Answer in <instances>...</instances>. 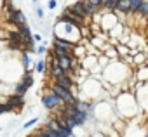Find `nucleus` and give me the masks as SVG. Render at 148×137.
I'll list each match as a JSON object with an SVG mask.
<instances>
[{
    "label": "nucleus",
    "mask_w": 148,
    "mask_h": 137,
    "mask_svg": "<svg viewBox=\"0 0 148 137\" xmlns=\"http://www.w3.org/2000/svg\"><path fill=\"white\" fill-rule=\"evenodd\" d=\"M113 108H115L117 116L125 118V120L134 118V116L139 113V109H141V106H139V102H138L136 94H134V92H131V90L120 92V94L115 97V101H113Z\"/></svg>",
    "instance_id": "nucleus-1"
},
{
    "label": "nucleus",
    "mask_w": 148,
    "mask_h": 137,
    "mask_svg": "<svg viewBox=\"0 0 148 137\" xmlns=\"http://www.w3.org/2000/svg\"><path fill=\"white\" fill-rule=\"evenodd\" d=\"M103 71H105V78L108 80V83L122 85L134 75V68L129 66L127 62H124L122 59H115V61H110V64Z\"/></svg>",
    "instance_id": "nucleus-2"
},
{
    "label": "nucleus",
    "mask_w": 148,
    "mask_h": 137,
    "mask_svg": "<svg viewBox=\"0 0 148 137\" xmlns=\"http://www.w3.org/2000/svg\"><path fill=\"white\" fill-rule=\"evenodd\" d=\"M52 92L58 94L64 104H75V102H77V97L73 96V92H71L70 89H64V87H61V85L56 83V82H54V85H52Z\"/></svg>",
    "instance_id": "nucleus-3"
},
{
    "label": "nucleus",
    "mask_w": 148,
    "mask_h": 137,
    "mask_svg": "<svg viewBox=\"0 0 148 137\" xmlns=\"http://www.w3.org/2000/svg\"><path fill=\"white\" fill-rule=\"evenodd\" d=\"M119 23H120V18L113 11H106V14H103V18H101V28H103V31H110Z\"/></svg>",
    "instance_id": "nucleus-4"
},
{
    "label": "nucleus",
    "mask_w": 148,
    "mask_h": 137,
    "mask_svg": "<svg viewBox=\"0 0 148 137\" xmlns=\"http://www.w3.org/2000/svg\"><path fill=\"white\" fill-rule=\"evenodd\" d=\"M68 9H70V11H71L73 14H77V16H79V18H80V19H82L84 23H86V21H87L89 18H91V16L87 14V11H86V5H84V0H79V2H75V4H71V5H70Z\"/></svg>",
    "instance_id": "nucleus-5"
},
{
    "label": "nucleus",
    "mask_w": 148,
    "mask_h": 137,
    "mask_svg": "<svg viewBox=\"0 0 148 137\" xmlns=\"http://www.w3.org/2000/svg\"><path fill=\"white\" fill-rule=\"evenodd\" d=\"M44 106L47 108V109H54V108H58L63 101H61V97L58 96V94H54L52 90H51V94H47V96H44Z\"/></svg>",
    "instance_id": "nucleus-6"
},
{
    "label": "nucleus",
    "mask_w": 148,
    "mask_h": 137,
    "mask_svg": "<svg viewBox=\"0 0 148 137\" xmlns=\"http://www.w3.org/2000/svg\"><path fill=\"white\" fill-rule=\"evenodd\" d=\"M64 71H70L71 68H73V54H68V56H58L56 59H54Z\"/></svg>",
    "instance_id": "nucleus-7"
},
{
    "label": "nucleus",
    "mask_w": 148,
    "mask_h": 137,
    "mask_svg": "<svg viewBox=\"0 0 148 137\" xmlns=\"http://www.w3.org/2000/svg\"><path fill=\"white\" fill-rule=\"evenodd\" d=\"M134 77L138 82H148V62L134 68Z\"/></svg>",
    "instance_id": "nucleus-8"
},
{
    "label": "nucleus",
    "mask_w": 148,
    "mask_h": 137,
    "mask_svg": "<svg viewBox=\"0 0 148 137\" xmlns=\"http://www.w3.org/2000/svg\"><path fill=\"white\" fill-rule=\"evenodd\" d=\"M9 21L14 23L16 26H19V24H26V18H25V14H23L21 11H18V9H12V11L9 12Z\"/></svg>",
    "instance_id": "nucleus-9"
},
{
    "label": "nucleus",
    "mask_w": 148,
    "mask_h": 137,
    "mask_svg": "<svg viewBox=\"0 0 148 137\" xmlns=\"http://www.w3.org/2000/svg\"><path fill=\"white\" fill-rule=\"evenodd\" d=\"M129 5H131V0H119L113 12H117L119 18H120V16H127V12H129ZM120 19H122V18H120Z\"/></svg>",
    "instance_id": "nucleus-10"
},
{
    "label": "nucleus",
    "mask_w": 148,
    "mask_h": 137,
    "mask_svg": "<svg viewBox=\"0 0 148 137\" xmlns=\"http://www.w3.org/2000/svg\"><path fill=\"white\" fill-rule=\"evenodd\" d=\"M7 104L11 106V109H14V108H23V106H25V97H23L21 94L9 96V97H7Z\"/></svg>",
    "instance_id": "nucleus-11"
},
{
    "label": "nucleus",
    "mask_w": 148,
    "mask_h": 137,
    "mask_svg": "<svg viewBox=\"0 0 148 137\" xmlns=\"http://www.w3.org/2000/svg\"><path fill=\"white\" fill-rule=\"evenodd\" d=\"M134 19H138L139 23H141V21H143V23H148V0H143V4H141L138 14L134 16Z\"/></svg>",
    "instance_id": "nucleus-12"
},
{
    "label": "nucleus",
    "mask_w": 148,
    "mask_h": 137,
    "mask_svg": "<svg viewBox=\"0 0 148 137\" xmlns=\"http://www.w3.org/2000/svg\"><path fill=\"white\" fill-rule=\"evenodd\" d=\"M54 82L56 83H59L61 87H64V89H73L75 87V83H73V80H71V77L68 75V73H64V75H61V77H58V78H54Z\"/></svg>",
    "instance_id": "nucleus-13"
},
{
    "label": "nucleus",
    "mask_w": 148,
    "mask_h": 137,
    "mask_svg": "<svg viewBox=\"0 0 148 137\" xmlns=\"http://www.w3.org/2000/svg\"><path fill=\"white\" fill-rule=\"evenodd\" d=\"M141 4H143V0H131V5H129V12H127V18H131V19H132V18L138 14V11H139Z\"/></svg>",
    "instance_id": "nucleus-14"
},
{
    "label": "nucleus",
    "mask_w": 148,
    "mask_h": 137,
    "mask_svg": "<svg viewBox=\"0 0 148 137\" xmlns=\"http://www.w3.org/2000/svg\"><path fill=\"white\" fill-rule=\"evenodd\" d=\"M146 59H148V52H145V50L136 52V54H134V68H136V66L145 64V62H146Z\"/></svg>",
    "instance_id": "nucleus-15"
},
{
    "label": "nucleus",
    "mask_w": 148,
    "mask_h": 137,
    "mask_svg": "<svg viewBox=\"0 0 148 137\" xmlns=\"http://www.w3.org/2000/svg\"><path fill=\"white\" fill-rule=\"evenodd\" d=\"M84 5H86V11H87V14L89 16H94L96 12H99V5H96V4H92L91 0H84Z\"/></svg>",
    "instance_id": "nucleus-16"
},
{
    "label": "nucleus",
    "mask_w": 148,
    "mask_h": 137,
    "mask_svg": "<svg viewBox=\"0 0 148 137\" xmlns=\"http://www.w3.org/2000/svg\"><path fill=\"white\" fill-rule=\"evenodd\" d=\"M105 56H106V57H110L112 61H115V59H120V56H119V50H117V45H110V47L105 50Z\"/></svg>",
    "instance_id": "nucleus-17"
},
{
    "label": "nucleus",
    "mask_w": 148,
    "mask_h": 137,
    "mask_svg": "<svg viewBox=\"0 0 148 137\" xmlns=\"http://www.w3.org/2000/svg\"><path fill=\"white\" fill-rule=\"evenodd\" d=\"M64 73H66V71L54 61V64H52V68H51V75H52V78H58V77H61V75H64Z\"/></svg>",
    "instance_id": "nucleus-18"
},
{
    "label": "nucleus",
    "mask_w": 148,
    "mask_h": 137,
    "mask_svg": "<svg viewBox=\"0 0 148 137\" xmlns=\"http://www.w3.org/2000/svg\"><path fill=\"white\" fill-rule=\"evenodd\" d=\"M117 50H119V56L120 57H125L131 54V47L125 45V43H117Z\"/></svg>",
    "instance_id": "nucleus-19"
},
{
    "label": "nucleus",
    "mask_w": 148,
    "mask_h": 137,
    "mask_svg": "<svg viewBox=\"0 0 148 137\" xmlns=\"http://www.w3.org/2000/svg\"><path fill=\"white\" fill-rule=\"evenodd\" d=\"M117 2H119V0H103L101 7H103L105 11H115V5H117Z\"/></svg>",
    "instance_id": "nucleus-20"
},
{
    "label": "nucleus",
    "mask_w": 148,
    "mask_h": 137,
    "mask_svg": "<svg viewBox=\"0 0 148 137\" xmlns=\"http://www.w3.org/2000/svg\"><path fill=\"white\" fill-rule=\"evenodd\" d=\"M18 31L23 35V38H28V37H32V31H30V28H28L26 24H19V26H18Z\"/></svg>",
    "instance_id": "nucleus-21"
},
{
    "label": "nucleus",
    "mask_w": 148,
    "mask_h": 137,
    "mask_svg": "<svg viewBox=\"0 0 148 137\" xmlns=\"http://www.w3.org/2000/svg\"><path fill=\"white\" fill-rule=\"evenodd\" d=\"M28 83L26 82H21V83H18V87H16V94H21V96H25V92L28 90Z\"/></svg>",
    "instance_id": "nucleus-22"
},
{
    "label": "nucleus",
    "mask_w": 148,
    "mask_h": 137,
    "mask_svg": "<svg viewBox=\"0 0 148 137\" xmlns=\"http://www.w3.org/2000/svg\"><path fill=\"white\" fill-rule=\"evenodd\" d=\"M108 137H122V134H120L117 128H113V127H112V128H110V132H108Z\"/></svg>",
    "instance_id": "nucleus-23"
},
{
    "label": "nucleus",
    "mask_w": 148,
    "mask_h": 137,
    "mask_svg": "<svg viewBox=\"0 0 148 137\" xmlns=\"http://www.w3.org/2000/svg\"><path fill=\"white\" fill-rule=\"evenodd\" d=\"M44 70H45V62L44 61H38L37 62V73H44Z\"/></svg>",
    "instance_id": "nucleus-24"
},
{
    "label": "nucleus",
    "mask_w": 148,
    "mask_h": 137,
    "mask_svg": "<svg viewBox=\"0 0 148 137\" xmlns=\"http://www.w3.org/2000/svg\"><path fill=\"white\" fill-rule=\"evenodd\" d=\"M23 62H25V68H28V66H30V56H28L26 52L23 54Z\"/></svg>",
    "instance_id": "nucleus-25"
},
{
    "label": "nucleus",
    "mask_w": 148,
    "mask_h": 137,
    "mask_svg": "<svg viewBox=\"0 0 148 137\" xmlns=\"http://www.w3.org/2000/svg\"><path fill=\"white\" fill-rule=\"evenodd\" d=\"M11 109V106L5 102V104H0V115H2V113H5V111H9Z\"/></svg>",
    "instance_id": "nucleus-26"
},
{
    "label": "nucleus",
    "mask_w": 148,
    "mask_h": 137,
    "mask_svg": "<svg viewBox=\"0 0 148 137\" xmlns=\"http://www.w3.org/2000/svg\"><path fill=\"white\" fill-rule=\"evenodd\" d=\"M23 82H26V83L32 87V85H33V78H32V75H26V77L23 78Z\"/></svg>",
    "instance_id": "nucleus-27"
},
{
    "label": "nucleus",
    "mask_w": 148,
    "mask_h": 137,
    "mask_svg": "<svg viewBox=\"0 0 148 137\" xmlns=\"http://www.w3.org/2000/svg\"><path fill=\"white\" fill-rule=\"evenodd\" d=\"M35 123H37V118H33V120L26 121V123H25V128H28V127H32V125H35Z\"/></svg>",
    "instance_id": "nucleus-28"
},
{
    "label": "nucleus",
    "mask_w": 148,
    "mask_h": 137,
    "mask_svg": "<svg viewBox=\"0 0 148 137\" xmlns=\"http://www.w3.org/2000/svg\"><path fill=\"white\" fill-rule=\"evenodd\" d=\"M47 7H49V9H54V7H56V0H49Z\"/></svg>",
    "instance_id": "nucleus-29"
},
{
    "label": "nucleus",
    "mask_w": 148,
    "mask_h": 137,
    "mask_svg": "<svg viewBox=\"0 0 148 137\" xmlns=\"http://www.w3.org/2000/svg\"><path fill=\"white\" fill-rule=\"evenodd\" d=\"M37 16H38V18H44V11H42L40 7H37Z\"/></svg>",
    "instance_id": "nucleus-30"
},
{
    "label": "nucleus",
    "mask_w": 148,
    "mask_h": 137,
    "mask_svg": "<svg viewBox=\"0 0 148 137\" xmlns=\"http://www.w3.org/2000/svg\"><path fill=\"white\" fill-rule=\"evenodd\" d=\"M91 2H92V4H96V5H99V7H101V4H103V0H91Z\"/></svg>",
    "instance_id": "nucleus-31"
},
{
    "label": "nucleus",
    "mask_w": 148,
    "mask_h": 137,
    "mask_svg": "<svg viewBox=\"0 0 148 137\" xmlns=\"http://www.w3.org/2000/svg\"><path fill=\"white\" fill-rule=\"evenodd\" d=\"M33 40H35V42H40V40H42V37H40V35H33Z\"/></svg>",
    "instance_id": "nucleus-32"
},
{
    "label": "nucleus",
    "mask_w": 148,
    "mask_h": 137,
    "mask_svg": "<svg viewBox=\"0 0 148 137\" xmlns=\"http://www.w3.org/2000/svg\"><path fill=\"white\" fill-rule=\"evenodd\" d=\"M35 137H49V135H47L45 132H40V134H38V135H35Z\"/></svg>",
    "instance_id": "nucleus-33"
},
{
    "label": "nucleus",
    "mask_w": 148,
    "mask_h": 137,
    "mask_svg": "<svg viewBox=\"0 0 148 137\" xmlns=\"http://www.w3.org/2000/svg\"><path fill=\"white\" fill-rule=\"evenodd\" d=\"M45 52V47H38V54H44Z\"/></svg>",
    "instance_id": "nucleus-34"
},
{
    "label": "nucleus",
    "mask_w": 148,
    "mask_h": 137,
    "mask_svg": "<svg viewBox=\"0 0 148 137\" xmlns=\"http://www.w3.org/2000/svg\"><path fill=\"white\" fill-rule=\"evenodd\" d=\"M92 137H108V135H105V134H94Z\"/></svg>",
    "instance_id": "nucleus-35"
},
{
    "label": "nucleus",
    "mask_w": 148,
    "mask_h": 137,
    "mask_svg": "<svg viewBox=\"0 0 148 137\" xmlns=\"http://www.w3.org/2000/svg\"><path fill=\"white\" fill-rule=\"evenodd\" d=\"M33 2H35V4H37V2H38V0H33Z\"/></svg>",
    "instance_id": "nucleus-36"
},
{
    "label": "nucleus",
    "mask_w": 148,
    "mask_h": 137,
    "mask_svg": "<svg viewBox=\"0 0 148 137\" xmlns=\"http://www.w3.org/2000/svg\"><path fill=\"white\" fill-rule=\"evenodd\" d=\"M146 62H148V59H146Z\"/></svg>",
    "instance_id": "nucleus-37"
},
{
    "label": "nucleus",
    "mask_w": 148,
    "mask_h": 137,
    "mask_svg": "<svg viewBox=\"0 0 148 137\" xmlns=\"http://www.w3.org/2000/svg\"><path fill=\"white\" fill-rule=\"evenodd\" d=\"M146 26H148V23H146Z\"/></svg>",
    "instance_id": "nucleus-38"
}]
</instances>
